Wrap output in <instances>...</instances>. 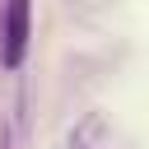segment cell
<instances>
[{
  "label": "cell",
  "mask_w": 149,
  "mask_h": 149,
  "mask_svg": "<svg viewBox=\"0 0 149 149\" xmlns=\"http://www.w3.org/2000/svg\"><path fill=\"white\" fill-rule=\"evenodd\" d=\"M0 149H14V144H9V135H0Z\"/></svg>",
  "instance_id": "3957f363"
},
{
  "label": "cell",
  "mask_w": 149,
  "mask_h": 149,
  "mask_svg": "<svg viewBox=\"0 0 149 149\" xmlns=\"http://www.w3.org/2000/svg\"><path fill=\"white\" fill-rule=\"evenodd\" d=\"M70 149H130L126 135L102 116V112H88L74 130H70Z\"/></svg>",
  "instance_id": "7a4b0ae2"
},
{
  "label": "cell",
  "mask_w": 149,
  "mask_h": 149,
  "mask_svg": "<svg viewBox=\"0 0 149 149\" xmlns=\"http://www.w3.org/2000/svg\"><path fill=\"white\" fill-rule=\"evenodd\" d=\"M33 42V0H5L0 9V65L19 70Z\"/></svg>",
  "instance_id": "6da1fadb"
}]
</instances>
